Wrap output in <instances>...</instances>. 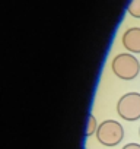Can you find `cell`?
<instances>
[{"label":"cell","instance_id":"6da1fadb","mask_svg":"<svg viewBox=\"0 0 140 149\" xmlns=\"http://www.w3.org/2000/svg\"><path fill=\"white\" fill-rule=\"evenodd\" d=\"M111 67H112V72L115 76L123 81H133L140 73L139 60L128 53H121L115 56L111 63Z\"/></svg>","mask_w":140,"mask_h":149},{"label":"cell","instance_id":"7a4b0ae2","mask_svg":"<svg viewBox=\"0 0 140 149\" xmlns=\"http://www.w3.org/2000/svg\"><path fill=\"white\" fill-rule=\"evenodd\" d=\"M123 137H124V129L115 120H104L96 130L98 142L108 148L117 146L123 140Z\"/></svg>","mask_w":140,"mask_h":149},{"label":"cell","instance_id":"3957f363","mask_svg":"<svg viewBox=\"0 0 140 149\" xmlns=\"http://www.w3.org/2000/svg\"><path fill=\"white\" fill-rule=\"evenodd\" d=\"M117 114L127 121H136L140 118V94H124L117 102Z\"/></svg>","mask_w":140,"mask_h":149},{"label":"cell","instance_id":"277c9868","mask_svg":"<svg viewBox=\"0 0 140 149\" xmlns=\"http://www.w3.org/2000/svg\"><path fill=\"white\" fill-rule=\"evenodd\" d=\"M121 41H123V45L125 50H128L130 53L139 54L140 53V28H137V26L128 28L123 34Z\"/></svg>","mask_w":140,"mask_h":149},{"label":"cell","instance_id":"5b68a950","mask_svg":"<svg viewBox=\"0 0 140 149\" xmlns=\"http://www.w3.org/2000/svg\"><path fill=\"white\" fill-rule=\"evenodd\" d=\"M128 13L133 18L140 19V0H131L128 5Z\"/></svg>","mask_w":140,"mask_h":149},{"label":"cell","instance_id":"8992f818","mask_svg":"<svg viewBox=\"0 0 140 149\" xmlns=\"http://www.w3.org/2000/svg\"><path fill=\"white\" fill-rule=\"evenodd\" d=\"M98 123H96V118H95V116L94 114H91L89 116V121H88V129H86V136H92L94 133H96V130H98Z\"/></svg>","mask_w":140,"mask_h":149},{"label":"cell","instance_id":"52a82bcc","mask_svg":"<svg viewBox=\"0 0 140 149\" xmlns=\"http://www.w3.org/2000/svg\"><path fill=\"white\" fill-rule=\"evenodd\" d=\"M123 149H140V145L139 143H127Z\"/></svg>","mask_w":140,"mask_h":149},{"label":"cell","instance_id":"ba28073f","mask_svg":"<svg viewBox=\"0 0 140 149\" xmlns=\"http://www.w3.org/2000/svg\"><path fill=\"white\" fill-rule=\"evenodd\" d=\"M139 134H140V129H139Z\"/></svg>","mask_w":140,"mask_h":149}]
</instances>
